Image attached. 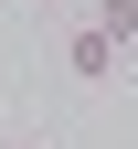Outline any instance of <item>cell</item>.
Masks as SVG:
<instances>
[{
    "instance_id": "1",
    "label": "cell",
    "mask_w": 138,
    "mask_h": 149,
    "mask_svg": "<svg viewBox=\"0 0 138 149\" xmlns=\"http://www.w3.org/2000/svg\"><path fill=\"white\" fill-rule=\"evenodd\" d=\"M117 53H128L117 32H96V22H74V43H64V64L85 74V85H106V74H117Z\"/></svg>"
},
{
    "instance_id": "2",
    "label": "cell",
    "mask_w": 138,
    "mask_h": 149,
    "mask_svg": "<svg viewBox=\"0 0 138 149\" xmlns=\"http://www.w3.org/2000/svg\"><path fill=\"white\" fill-rule=\"evenodd\" d=\"M85 22H96V32H117V43H138V0H85Z\"/></svg>"
},
{
    "instance_id": "3",
    "label": "cell",
    "mask_w": 138,
    "mask_h": 149,
    "mask_svg": "<svg viewBox=\"0 0 138 149\" xmlns=\"http://www.w3.org/2000/svg\"><path fill=\"white\" fill-rule=\"evenodd\" d=\"M32 11H74V0H32Z\"/></svg>"
},
{
    "instance_id": "4",
    "label": "cell",
    "mask_w": 138,
    "mask_h": 149,
    "mask_svg": "<svg viewBox=\"0 0 138 149\" xmlns=\"http://www.w3.org/2000/svg\"><path fill=\"white\" fill-rule=\"evenodd\" d=\"M21 149H43V139H21Z\"/></svg>"
}]
</instances>
